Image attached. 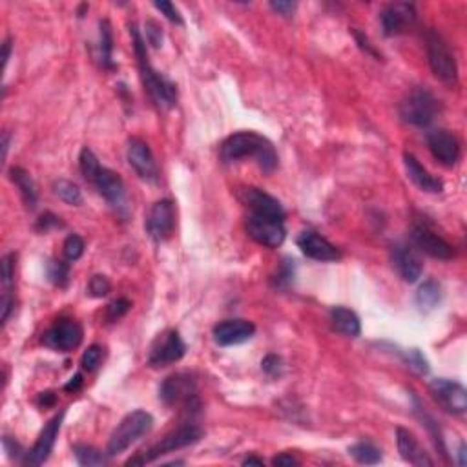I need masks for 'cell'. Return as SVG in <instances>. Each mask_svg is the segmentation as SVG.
Returning a JSON list of instances; mask_svg holds the SVG:
<instances>
[{
    "instance_id": "obj_5",
    "label": "cell",
    "mask_w": 467,
    "mask_h": 467,
    "mask_svg": "<svg viewBox=\"0 0 467 467\" xmlns=\"http://www.w3.org/2000/svg\"><path fill=\"white\" fill-rule=\"evenodd\" d=\"M425 48H427V60H429L434 77L442 80L444 85L455 86L458 80V66H456L455 55L451 53L442 35L433 30L427 31Z\"/></svg>"
},
{
    "instance_id": "obj_10",
    "label": "cell",
    "mask_w": 467,
    "mask_h": 467,
    "mask_svg": "<svg viewBox=\"0 0 467 467\" xmlns=\"http://www.w3.org/2000/svg\"><path fill=\"white\" fill-rule=\"evenodd\" d=\"M247 232L256 243L269 247V249H278L281 247L286 237V230L283 221L265 215L250 214L247 219Z\"/></svg>"
},
{
    "instance_id": "obj_13",
    "label": "cell",
    "mask_w": 467,
    "mask_h": 467,
    "mask_svg": "<svg viewBox=\"0 0 467 467\" xmlns=\"http://www.w3.org/2000/svg\"><path fill=\"white\" fill-rule=\"evenodd\" d=\"M127 157L131 168L135 170V173H137L143 181L146 183L159 181V168H157L156 157H154L148 143H144V141L139 139V137L130 139L128 141Z\"/></svg>"
},
{
    "instance_id": "obj_48",
    "label": "cell",
    "mask_w": 467,
    "mask_h": 467,
    "mask_svg": "<svg viewBox=\"0 0 467 467\" xmlns=\"http://www.w3.org/2000/svg\"><path fill=\"white\" fill-rule=\"evenodd\" d=\"M80 385H82V375H80V372H77V375L73 376V378L70 380L66 385H64V389H66L68 392H72V391L75 392V391H79Z\"/></svg>"
},
{
    "instance_id": "obj_42",
    "label": "cell",
    "mask_w": 467,
    "mask_h": 467,
    "mask_svg": "<svg viewBox=\"0 0 467 467\" xmlns=\"http://www.w3.org/2000/svg\"><path fill=\"white\" fill-rule=\"evenodd\" d=\"M144 30H146V41L152 48H161L163 46V30L156 21H146L144 24Z\"/></svg>"
},
{
    "instance_id": "obj_22",
    "label": "cell",
    "mask_w": 467,
    "mask_h": 467,
    "mask_svg": "<svg viewBox=\"0 0 467 467\" xmlns=\"http://www.w3.org/2000/svg\"><path fill=\"white\" fill-rule=\"evenodd\" d=\"M298 247L305 256L314 261H338L341 257L340 250L331 241L311 230L299 234Z\"/></svg>"
},
{
    "instance_id": "obj_35",
    "label": "cell",
    "mask_w": 467,
    "mask_h": 467,
    "mask_svg": "<svg viewBox=\"0 0 467 467\" xmlns=\"http://www.w3.org/2000/svg\"><path fill=\"white\" fill-rule=\"evenodd\" d=\"M101 360H102V347L90 345L88 349L85 350V354H82L80 365H82V369L85 370L92 372V370H95L99 365H101Z\"/></svg>"
},
{
    "instance_id": "obj_39",
    "label": "cell",
    "mask_w": 467,
    "mask_h": 467,
    "mask_svg": "<svg viewBox=\"0 0 467 467\" xmlns=\"http://www.w3.org/2000/svg\"><path fill=\"white\" fill-rule=\"evenodd\" d=\"M261 369H263V372H265L267 376H270V378H279L283 372L281 358L276 356V354H269V356H265L263 362H261Z\"/></svg>"
},
{
    "instance_id": "obj_1",
    "label": "cell",
    "mask_w": 467,
    "mask_h": 467,
    "mask_svg": "<svg viewBox=\"0 0 467 467\" xmlns=\"http://www.w3.org/2000/svg\"><path fill=\"white\" fill-rule=\"evenodd\" d=\"M219 156H221L223 163H234L237 159L252 157L259 164V168L269 173L278 168L276 148L267 137L256 134V131H240V134L230 135L221 144Z\"/></svg>"
},
{
    "instance_id": "obj_12",
    "label": "cell",
    "mask_w": 467,
    "mask_h": 467,
    "mask_svg": "<svg viewBox=\"0 0 467 467\" xmlns=\"http://www.w3.org/2000/svg\"><path fill=\"white\" fill-rule=\"evenodd\" d=\"M429 391L434 400L453 414H463L467 411V391L462 383L447 378H436L429 383Z\"/></svg>"
},
{
    "instance_id": "obj_27",
    "label": "cell",
    "mask_w": 467,
    "mask_h": 467,
    "mask_svg": "<svg viewBox=\"0 0 467 467\" xmlns=\"http://www.w3.org/2000/svg\"><path fill=\"white\" fill-rule=\"evenodd\" d=\"M114 35H112V26L108 21L99 22V57H101V64L106 70H115L114 59Z\"/></svg>"
},
{
    "instance_id": "obj_25",
    "label": "cell",
    "mask_w": 467,
    "mask_h": 467,
    "mask_svg": "<svg viewBox=\"0 0 467 467\" xmlns=\"http://www.w3.org/2000/svg\"><path fill=\"white\" fill-rule=\"evenodd\" d=\"M331 321L338 333L349 338H358L362 334V323L356 312L347 307H334L331 311Z\"/></svg>"
},
{
    "instance_id": "obj_34",
    "label": "cell",
    "mask_w": 467,
    "mask_h": 467,
    "mask_svg": "<svg viewBox=\"0 0 467 467\" xmlns=\"http://www.w3.org/2000/svg\"><path fill=\"white\" fill-rule=\"evenodd\" d=\"M85 254V241L77 234H70L64 241V257L68 261H77Z\"/></svg>"
},
{
    "instance_id": "obj_49",
    "label": "cell",
    "mask_w": 467,
    "mask_h": 467,
    "mask_svg": "<svg viewBox=\"0 0 467 467\" xmlns=\"http://www.w3.org/2000/svg\"><path fill=\"white\" fill-rule=\"evenodd\" d=\"M11 48H13L11 38H6L4 44H2V64H4V68L8 66V60L9 57H11Z\"/></svg>"
},
{
    "instance_id": "obj_20",
    "label": "cell",
    "mask_w": 467,
    "mask_h": 467,
    "mask_svg": "<svg viewBox=\"0 0 467 467\" xmlns=\"http://www.w3.org/2000/svg\"><path fill=\"white\" fill-rule=\"evenodd\" d=\"M256 334V325L247 320H225L214 327V341L219 347L240 345Z\"/></svg>"
},
{
    "instance_id": "obj_31",
    "label": "cell",
    "mask_w": 467,
    "mask_h": 467,
    "mask_svg": "<svg viewBox=\"0 0 467 467\" xmlns=\"http://www.w3.org/2000/svg\"><path fill=\"white\" fill-rule=\"evenodd\" d=\"M53 192L60 201H64L66 205H72V207H79L80 203H82V194H80L79 186L72 181H66V179L55 181Z\"/></svg>"
},
{
    "instance_id": "obj_40",
    "label": "cell",
    "mask_w": 467,
    "mask_h": 467,
    "mask_svg": "<svg viewBox=\"0 0 467 467\" xmlns=\"http://www.w3.org/2000/svg\"><path fill=\"white\" fill-rule=\"evenodd\" d=\"M407 363H409V367L414 370V372H418V375H427V372H429V363H427L425 356L418 349L409 350Z\"/></svg>"
},
{
    "instance_id": "obj_9",
    "label": "cell",
    "mask_w": 467,
    "mask_h": 467,
    "mask_svg": "<svg viewBox=\"0 0 467 467\" xmlns=\"http://www.w3.org/2000/svg\"><path fill=\"white\" fill-rule=\"evenodd\" d=\"M186 345L183 341L181 334L177 331H168L157 336V340L152 343V349L148 354V365L154 369L168 367L172 363L179 362L185 356Z\"/></svg>"
},
{
    "instance_id": "obj_38",
    "label": "cell",
    "mask_w": 467,
    "mask_h": 467,
    "mask_svg": "<svg viewBox=\"0 0 467 467\" xmlns=\"http://www.w3.org/2000/svg\"><path fill=\"white\" fill-rule=\"evenodd\" d=\"M292 281H294V265H292V261L285 259L283 261V265L279 267L276 278H274V283H276V286H279V289H285V286L291 285Z\"/></svg>"
},
{
    "instance_id": "obj_17",
    "label": "cell",
    "mask_w": 467,
    "mask_h": 467,
    "mask_svg": "<svg viewBox=\"0 0 467 467\" xmlns=\"http://www.w3.org/2000/svg\"><path fill=\"white\" fill-rule=\"evenodd\" d=\"M411 240H413V243L417 245L422 252L434 257V259L447 261L453 259V256H455L453 247H451L442 236H438L436 232L431 230V228L424 223L414 225L413 230H411Z\"/></svg>"
},
{
    "instance_id": "obj_50",
    "label": "cell",
    "mask_w": 467,
    "mask_h": 467,
    "mask_svg": "<svg viewBox=\"0 0 467 467\" xmlns=\"http://www.w3.org/2000/svg\"><path fill=\"white\" fill-rule=\"evenodd\" d=\"M38 402H41L44 407H48V405H53L55 404V394H53V392H41V396H38Z\"/></svg>"
},
{
    "instance_id": "obj_7",
    "label": "cell",
    "mask_w": 467,
    "mask_h": 467,
    "mask_svg": "<svg viewBox=\"0 0 467 467\" xmlns=\"http://www.w3.org/2000/svg\"><path fill=\"white\" fill-rule=\"evenodd\" d=\"M159 398L166 405H186V407L198 409V385L195 380L186 372L172 375L161 383Z\"/></svg>"
},
{
    "instance_id": "obj_28",
    "label": "cell",
    "mask_w": 467,
    "mask_h": 467,
    "mask_svg": "<svg viewBox=\"0 0 467 467\" xmlns=\"http://www.w3.org/2000/svg\"><path fill=\"white\" fill-rule=\"evenodd\" d=\"M349 455L356 462L365 463V466H376L382 462V451L370 442H358L349 447Z\"/></svg>"
},
{
    "instance_id": "obj_21",
    "label": "cell",
    "mask_w": 467,
    "mask_h": 467,
    "mask_svg": "<svg viewBox=\"0 0 467 467\" xmlns=\"http://www.w3.org/2000/svg\"><path fill=\"white\" fill-rule=\"evenodd\" d=\"M88 183L95 186L99 194L114 207H119L124 201V183H122L121 176L115 173L114 170L99 166V170L92 176Z\"/></svg>"
},
{
    "instance_id": "obj_45",
    "label": "cell",
    "mask_w": 467,
    "mask_h": 467,
    "mask_svg": "<svg viewBox=\"0 0 467 467\" xmlns=\"http://www.w3.org/2000/svg\"><path fill=\"white\" fill-rule=\"evenodd\" d=\"M60 219L57 218V215H53V214H44L43 218L38 219V223H37V228L38 230H50L51 227H60Z\"/></svg>"
},
{
    "instance_id": "obj_6",
    "label": "cell",
    "mask_w": 467,
    "mask_h": 467,
    "mask_svg": "<svg viewBox=\"0 0 467 467\" xmlns=\"http://www.w3.org/2000/svg\"><path fill=\"white\" fill-rule=\"evenodd\" d=\"M438 109H440V102L433 93L425 88H417L402 101L400 117L411 127L425 128L434 121Z\"/></svg>"
},
{
    "instance_id": "obj_18",
    "label": "cell",
    "mask_w": 467,
    "mask_h": 467,
    "mask_svg": "<svg viewBox=\"0 0 467 467\" xmlns=\"http://www.w3.org/2000/svg\"><path fill=\"white\" fill-rule=\"evenodd\" d=\"M427 146L429 152L433 154L434 159L440 164L453 168L460 161V143L456 139V135H453L447 130H434L427 135Z\"/></svg>"
},
{
    "instance_id": "obj_43",
    "label": "cell",
    "mask_w": 467,
    "mask_h": 467,
    "mask_svg": "<svg viewBox=\"0 0 467 467\" xmlns=\"http://www.w3.org/2000/svg\"><path fill=\"white\" fill-rule=\"evenodd\" d=\"M270 8L279 15H283V17H292L298 4L291 2V0H274V2H270Z\"/></svg>"
},
{
    "instance_id": "obj_11",
    "label": "cell",
    "mask_w": 467,
    "mask_h": 467,
    "mask_svg": "<svg viewBox=\"0 0 467 467\" xmlns=\"http://www.w3.org/2000/svg\"><path fill=\"white\" fill-rule=\"evenodd\" d=\"M417 22V9L407 2H394L382 9L380 13V24L385 37H396L411 30Z\"/></svg>"
},
{
    "instance_id": "obj_30",
    "label": "cell",
    "mask_w": 467,
    "mask_h": 467,
    "mask_svg": "<svg viewBox=\"0 0 467 467\" xmlns=\"http://www.w3.org/2000/svg\"><path fill=\"white\" fill-rule=\"evenodd\" d=\"M73 455H75L77 462L85 467H99L108 462L106 455H102L101 451L95 449L93 446H88V444H77V446H73Z\"/></svg>"
},
{
    "instance_id": "obj_46",
    "label": "cell",
    "mask_w": 467,
    "mask_h": 467,
    "mask_svg": "<svg viewBox=\"0 0 467 467\" xmlns=\"http://www.w3.org/2000/svg\"><path fill=\"white\" fill-rule=\"evenodd\" d=\"M354 37H356V43H358V46L362 48V50L365 51V53L372 55V57H375V59H380L378 51H376L375 48H372V44L369 43V38L363 37V35L360 33V31H354Z\"/></svg>"
},
{
    "instance_id": "obj_53",
    "label": "cell",
    "mask_w": 467,
    "mask_h": 467,
    "mask_svg": "<svg viewBox=\"0 0 467 467\" xmlns=\"http://www.w3.org/2000/svg\"><path fill=\"white\" fill-rule=\"evenodd\" d=\"M458 463L460 466H466V444H462L458 449Z\"/></svg>"
},
{
    "instance_id": "obj_47",
    "label": "cell",
    "mask_w": 467,
    "mask_h": 467,
    "mask_svg": "<svg viewBox=\"0 0 467 467\" xmlns=\"http://www.w3.org/2000/svg\"><path fill=\"white\" fill-rule=\"evenodd\" d=\"M272 463L279 467H292V466H299V460L296 458V456L289 455V453H283V455L276 456V458L272 460Z\"/></svg>"
},
{
    "instance_id": "obj_52",
    "label": "cell",
    "mask_w": 467,
    "mask_h": 467,
    "mask_svg": "<svg viewBox=\"0 0 467 467\" xmlns=\"http://www.w3.org/2000/svg\"><path fill=\"white\" fill-rule=\"evenodd\" d=\"M243 466H263V460L256 458V456H249L243 460Z\"/></svg>"
},
{
    "instance_id": "obj_8",
    "label": "cell",
    "mask_w": 467,
    "mask_h": 467,
    "mask_svg": "<svg viewBox=\"0 0 467 467\" xmlns=\"http://www.w3.org/2000/svg\"><path fill=\"white\" fill-rule=\"evenodd\" d=\"M43 343L57 353H70L82 343V327L70 318L57 320L43 334Z\"/></svg>"
},
{
    "instance_id": "obj_37",
    "label": "cell",
    "mask_w": 467,
    "mask_h": 467,
    "mask_svg": "<svg viewBox=\"0 0 467 467\" xmlns=\"http://www.w3.org/2000/svg\"><path fill=\"white\" fill-rule=\"evenodd\" d=\"M130 308H131L130 299L119 298V299H115L114 304L108 305V311H106V318H108V321H117V320H121L122 316L127 314Z\"/></svg>"
},
{
    "instance_id": "obj_41",
    "label": "cell",
    "mask_w": 467,
    "mask_h": 467,
    "mask_svg": "<svg viewBox=\"0 0 467 467\" xmlns=\"http://www.w3.org/2000/svg\"><path fill=\"white\" fill-rule=\"evenodd\" d=\"M154 8L159 9V11L163 13L164 17L168 18L170 22H176V24H179V26L185 24V21H183V17H181V13H179V9H177L172 2H166V0L154 2Z\"/></svg>"
},
{
    "instance_id": "obj_29",
    "label": "cell",
    "mask_w": 467,
    "mask_h": 467,
    "mask_svg": "<svg viewBox=\"0 0 467 467\" xmlns=\"http://www.w3.org/2000/svg\"><path fill=\"white\" fill-rule=\"evenodd\" d=\"M440 298H442L440 285L434 281H425L417 292V305L420 307V311H433L440 304Z\"/></svg>"
},
{
    "instance_id": "obj_24",
    "label": "cell",
    "mask_w": 467,
    "mask_h": 467,
    "mask_svg": "<svg viewBox=\"0 0 467 467\" xmlns=\"http://www.w3.org/2000/svg\"><path fill=\"white\" fill-rule=\"evenodd\" d=\"M404 164L405 170H407L409 179H411L418 188L427 192V194H440V192H442L444 183L440 181V179H436L434 176H431L413 154H404Z\"/></svg>"
},
{
    "instance_id": "obj_14",
    "label": "cell",
    "mask_w": 467,
    "mask_h": 467,
    "mask_svg": "<svg viewBox=\"0 0 467 467\" xmlns=\"http://www.w3.org/2000/svg\"><path fill=\"white\" fill-rule=\"evenodd\" d=\"M176 228V207L170 199H161L154 203L146 218V230L156 241H164L172 236Z\"/></svg>"
},
{
    "instance_id": "obj_4",
    "label": "cell",
    "mask_w": 467,
    "mask_h": 467,
    "mask_svg": "<svg viewBox=\"0 0 467 467\" xmlns=\"http://www.w3.org/2000/svg\"><path fill=\"white\" fill-rule=\"evenodd\" d=\"M203 438V429L194 424H186L177 427L176 431L168 433L164 438H161L159 442L154 444L150 449H146L144 453H141L139 456L130 458L127 462V466H144V463L156 462L159 456L168 455L176 449H183V447H188L192 444H198Z\"/></svg>"
},
{
    "instance_id": "obj_15",
    "label": "cell",
    "mask_w": 467,
    "mask_h": 467,
    "mask_svg": "<svg viewBox=\"0 0 467 467\" xmlns=\"http://www.w3.org/2000/svg\"><path fill=\"white\" fill-rule=\"evenodd\" d=\"M64 414H66V411H60L57 417L51 418V420L48 422V425L43 429V433L38 434L37 442H35V446L31 447L30 453H26L24 466H30V467L43 466V463L50 458L55 442H57V436H59Z\"/></svg>"
},
{
    "instance_id": "obj_26",
    "label": "cell",
    "mask_w": 467,
    "mask_h": 467,
    "mask_svg": "<svg viewBox=\"0 0 467 467\" xmlns=\"http://www.w3.org/2000/svg\"><path fill=\"white\" fill-rule=\"evenodd\" d=\"M9 177H11V181L15 183V186L21 192L22 201L26 203V207L28 208H35L37 207V186H35L33 179L24 168L21 166H13L9 170Z\"/></svg>"
},
{
    "instance_id": "obj_32",
    "label": "cell",
    "mask_w": 467,
    "mask_h": 467,
    "mask_svg": "<svg viewBox=\"0 0 467 467\" xmlns=\"http://www.w3.org/2000/svg\"><path fill=\"white\" fill-rule=\"evenodd\" d=\"M68 276H70V263L68 261H50L48 263V278L53 285L66 286Z\"/></svg>"
},
{
    "instance_id": "obj_23",
    "label": "cell",
    "mask_w": 467,
    "mask_h": 467,
    "mask_svg": "<svg viewBox=\"0 0 467 467\" xmlns=\"http://www.w3.org/2000/svg\"><path fill=\"white\" fill-rule=\"evenodd\" d=\"M396 444H398V451H400L402 458H404L405 462L420 467L434 466V462L429 458V455H427V453L422 449L420 444H418L417 436L409 429H404V427H398V429H396Z\"/></svg>"
},
{
    "instance_id": "obj_19",
    "label": "cell",
    "mask_w": 467,
    "mask_h": 467,
    "mask_svg": "<svg viewBox=\"0 0 467 467\" xmlns=\"http://www.w3.org/2000/svg\"><path fill=\"white\" fill-rule=\"evenodd\" d=\"M391 259L392 267L396 269V272L400 274V278L404 281L417 283L420 279L422 272H424V263H422L420 256L413 247H409L405 243L392 245Z\"/></svg>"
},
{
    "instance_id": "obj_2",
    "label": "cell",
    "mask_w": 467,
    "mask_h": 467,
    "mask_svg": "<svg viewBox=\"0 0 467 467\" xmlns=\"http://www.w3.org/2000/svg\"><path fill=\"white\" fill-rule=\"evenodd\" d=\"M130 33H131V43H134V51L135 57H137V66H139L141 80H143V86L146 90V93L150 95L156 106L163 109L173 108L177 104V88L172 80H168L163 73H159L156 68L150 64L148 59V51L146 44H144V38L141 35V31L137 30V26H130Z\"/></svg>"
},
{
    "instance_id": "obj_51",
    "label": "cell",
    "mask_w": 467,
    "mask_h": 467,
    "mask_svg": "<svg viewBox=\"0 0 467 467\" xmlns=\"http://www.w3.org/2000/svg\"><path fill=\"white\" fill-rule=\"evenodd\" d=\"M8 148H9V134L2 135V159L8 157Z\"/></svg>"
},
{
    "instance_id": "obj_16",
    "label": "cell",
    "mask_w": 467,
    "mask_h": 467,
    "mask_svg": "<svg viewBox=\"0 0 467 467\" xmlns=\"http://www.w3.org/2000/svg\"><path fill=\"white\" fill-rule=\"evenodd\" d=\"M237 198L241 199L245 207L249 208L250 214L285 221V210H283L281 203L270 194H267V192H263V190L252 188V186L250 188H241L237 192Z\"/></svg>"
},
{
    "instance_id": "obj_44",
    "label": "cell",
    "mask_w": 467,
    "mask_h": 467,
    "mask_svg": "<svg viewBox=\"0 0 467 467\" xmlns=\"http://www.w3.org/2000/svg\"><path fill=\"white\" fill-rule=\"evenodd\" d=\"M0 311H2V323H8L9 314L13 311V296L11 292H4L2 294V301H0Z\"/></svg>"
},
{
    "instance_id": "obj_3",
    "label": "cell",
    "mask_w": 467,
    "mask_h": 467,
    "mask_svg": "<svg viewBox=\"0 0 467 467\" xmlns=\"http://www.w3.org/2000/svg\"><path fill=\"white\" fill-rule=\"evenodd\" d=\"M154 427V417L146 411H131L127 417L119 422V425L114 429L112 436L108 440V447H106V455L117 456L134 446L135 442H139L144 434H148Z\"/></svg>"
},
{
    "instance_id": "obj_36",
    "label": "cell",
    "mask_w": 467,
    "mask_h": 467,
    "mask_svg": "<svg viewBox=\"0 0 467 467\" xmlns=\"http://www.w3.org/2000/svg\"><path fill=\"white\" fill-rule=\"evenodd\" d=\"M88 291L93 298H104V296H108L109 291H112V283H109V279L106 278V276L97 274V276H93V278L90 279Z\"/></svg>"
},
{
    "instance_id": "obj_33",
    "label": "cell",
    "mask_w": 467,
    "mask_h": 467,
    "mask_svg": "<svg viewBox=\"0 0 467 467\" xmlns=\"http://www.w3.org/2000/svg\"><path fill=\"white\" fill-rule=\"evenodd\" d=\"M15 267H17V256L6 254L2 257V286H4V292H11V286L15 283Z\"/></svg>"
}]
</instances>
